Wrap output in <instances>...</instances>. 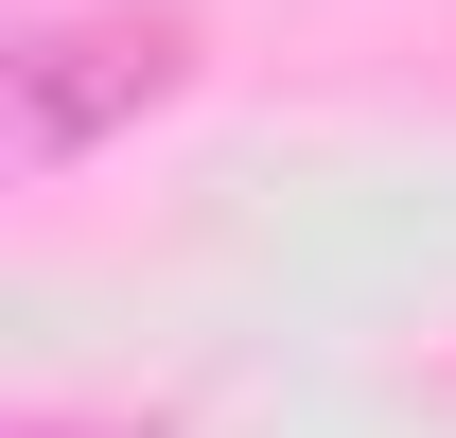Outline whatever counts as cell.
Wrapping results in <instances>:
<instances>
[{
	"mask_svg": "<svg viewBox=\"0 0 456 438\" xmlns=\"http://www.w3.org/2000/svg\"><path fill=\"white\" fill-rule=\"evenodd\" d=\"M175 70H193V36L175 18H53L36 53H18V175H70L88 141H123L141 106H175Z\"/></svg>",
	"mask_w": 456,
	"mask_h": 438,
	"instance_id": "6da1fadb",
	"label": "cell"
},
{
	"mask_svg": "<svg viewBox=\"0 0 456 438\" xmlns=\"http://www.w3.org/2000/svg\"><path fill=\"white\" fill-rule=\"evenodd\" d=\"M18 438H159V421H18Z\"/></svg>",
	"mask_w": 456,
	"mask_h": 438,
	"instance_id": "7a4b0ae2",
	"label": "cell"
}]
</instances>
